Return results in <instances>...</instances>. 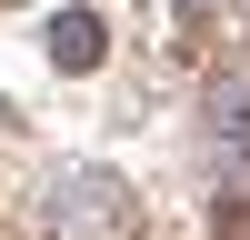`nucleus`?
Masks as SVG:
<instances>
[{"mask_svg":"<svg viewBox=\"0 0 250 240\" xmlns=\"http://www.w3.org/2000/svg\"><path fill=\"white\" fill-rule=\"evenodd\" d=\"M50 60L60 70H90L100 60V20H50Z\"/></svg>","mask_w":250,"mask_h":240,"instance_id":"1","label":"nucleus"}]
</instances>
